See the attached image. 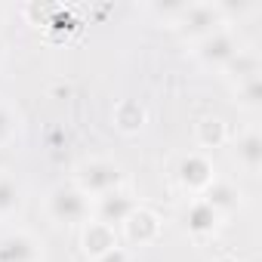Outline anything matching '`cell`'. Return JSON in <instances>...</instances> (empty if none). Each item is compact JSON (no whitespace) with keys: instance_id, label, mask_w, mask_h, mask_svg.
<instances>
[{"instance_id":"cell-2","label":"cell","mask_w":262,"mask_h":262,"mask_svg":"<svg viewBox=\"0 0 262 262\" xmlns=\"http://www.w3.org/2000/svg\"><path fill=\"white\" fill-rule=\"evenodd\" d=\"M120 182H123V173H120L117 164H111V161H86L77 170V182L74 185L86 198H102V194L120 188Z\"/></svg>"},{"instance_id":"cell-1","label":"cell","mask_w":262,"mask_h":262,"mask_svg":"<svg viewBox=\"0 0 262 262\" xmlns=\"http://www.w3.org/2000/svg\"><path fill=\"white\" fill-rule=\"evenodd\" d=\"M47 213L62 222V225H71V222H90V213H93V204L90 198L77 188V185H56L47 198Z\"/></svg>"},{"instance_id":"cell-7","label":"cell","mask_w":262,"mask_h":262,"mask_svg":"<svg viewBox=\"0 0 262 262\" xmlns=\"http://www.w3.org/2000/svg\"><path fill=\"white\" fill-rule=\"evenodd\" d=\"M40 244L28 231H7L0 237V262H37Z\"/></svg>"},{"instance_id":"cell-16","label":"cell","mask_w":262,"mask_h":262,"mask_svg":"<svg viewBox=\"0 0 262 262\" xmlns=\"http://www.w3.org/2000/svg\"><path fill=\"white\" fill-rule=\"evenodd\" d=\"M16 129H19V117H16V111L0 99V145H7L13 136H16Z\"/></svg>"},{"instance_id":"cell-19","label":"cell","mask_w":262,"mask_h":262,"mask_svg":"<svg viewBox=\"0 0 262 262\" xmlns=\"http://www.w3.org/2000/svg\"><path fill=\"white\" fill-rule=\"evenodd\" d=\"M4 56H7V47H4V40H0V62H4Z\"/></svg>"},{"instance_id":"cell-11","label":"cell","mask_w":262,"mask_h":262,"mask_svg":"<svg viewBox=\"0 0 262 262\" xmlns=\"http://www.w3.org/2000/svg\"><path fill=\"white\" fill-rule=\"evenodd\" d=\"M204 201L219 213V216H225V213H231L234 207H241V191L231 185V182H222V179H216L207 191H204Z\"/></svg>"},{"instance_id":"cell-13","label":"cell","mask_w":262,"mask_h":262,"mask_svg":"<svg viewBox=\"0 0 262 262\" xmlns=\"http://www.w3.org/2000/svg\"><path fill=\"white\" fill-rule=\"evenodd\" d=\"M22 207V185L16 176L10 173H0V219L13 216Z\"/></svg>"},{"instance_id":"cell-3","label":"cell","mask_w":262,"mask_h":262,"mask_svg":"<svg viewBox=\"0 0 262 262\" xmlns=\"http://www.w3.org/2000/svg\"><path fill=\"white\" fill-rule=\"evenodd\" d=\"M237 53H241V43L228 28H216V31L198 37V43H194V56L210 68H225Z\"/></svg>"},{"instance_id":"cell-15","label":"cell","mask_w":262,"mask_h":262,"mask_svg":"<svg viewBox=\"0 0 262 262\" xmlns=\"http://www.w3.org/2000/svg\"><path fill=\"white\" fill-rule=\"evenodd\" d=\"M194 136H198V142L204 148H216V145L225 142V123L219 117H204L198 123V129H194Z\"/></svg>"},{"instance_id":"cell-10","label":"cell","mask_w":262,"mask_h":262,"mask_svg":"<svg viewBox=\"0 0 262 262\" xmlns=\"http://www.w3.org/2000/svg\"><path fill=\"white\" fill-rule=\"evenodd\" d=\"M219 213L204 201V198H198V201H191L188 204V210H185V228L191 231V234H213L216 231V225H219Z\"/></svg>"},{"instance_id":"cell-20","label":"cell","mask_w":262,"mask_h":262,"mask_svg":"<svg viewBox=\"0 0 262 262\" xmlns=\"http://www.w3.org/2000/svg\"><path fill=\"white\" fill-rule=\"evenodd\" d=\"M219 262H237V259H219Z\"/></svg>"},{"instance_id":"cell-6","label":"cell","mask_w":262,"mask_h":262,"mask_svg":"<svg viewBox=\"0 0 262 262\" xmlns=\"http://www.w3.org/2000/svg\"><path fill=\"white\" fill-rule=\"evenodd\" d=\"M139 204L129 198L126 191H120V188H114V191H108V194H102V198H96V222H105V225H123V219L133 213Z\"/></svg>"},{"instance_id":"cell-14","label":"cell","mask_w":262,"mask_h":262,"mask_svg":"<svg viewBox=\"0 0 262 262\" xmlns=\"http://www.w3.org/2000/svg\"><path fill=\"white\" fill-rule=\"evenodd\" d=\"M114 123H117V129H123V133H136V129H142V123H145V108L139 105V102H120L117 108H114Z\"/></svg>"},{"instance_id":"cell-9","label":"cell","mask_w":262,"mask_h":262,"mask_svg":"<svg viewBox=\"0 0 262 262\" xmlns=\"http://www.w3.org/2000/svg\"><path fill=\"white\" fill-rule=\"evenodd\" d=\"M80 241H83L86 256H93V259H99L102 253H108V250L117 247V234H114V228L105 225V222H96V219L83 222V237H80Z\"/></svg>"},{"instance_id":"cell-12","label":"cell","mask_w":262,"mask_h":262,"mask_svg":"<svg viewBox=\"0 0 262 262\" xmlns=\"http://www.w3.org/2000/svg\"><path fill=\"white\" fill-rule=\"evenodd\" d=\"M234 155H237V164H241L244 170L256 173V170L262 167V136L256 133V129H247V133L237 139Z\"/></svg>"},{"instance_id":"cell-17","label":"cell","mask_w":262,"mask_h":262,"mask_svg":"<svg viewBox=\"0 0 262 262\" xmlns=\"http://www.w3.org/2000/svg\"><path fill=\"white\" fill-rule=\"evenodd\" d=\"M237 96L244 99L247 108H256V105H259V96H262V90H259V74L241 80V83H237Z\"/></svg>"},{"instance_id":"cell-4","label":"cell","mask_w":262,"mask_h":262,"mask_svg":"<svg viewBox=\"0 0 262 262\" xmlns=\"http://www.w3.org/2000/svg\"><path fill=\"white\" fill-rule=\"evenodd\" d=\"M120 228H123V234H126V241H129V244L145 247V244H155V241H158V234H161V219H158L151 210L136 207L133 213L123 219V225H120Z\"/></svg>"},{"instance_id":"cell-8","label":"cell","mask_w":262,"mask_h":262,"mask_svg":"<svg viewBox=\"0 0 262 262\" xmlns=\"http://www.w3.org/2000/svg\"><path fill=\"white\" fill-rule=\"evenodd\" d=\"M179 16H182V25L191 28V31L198 28L201 37L210 34V31H216V28H222V10L213 7V4H191V7H182Z\"/></svg>"},{"instance_id":"cell-5","label":"cell","mask_w":262,"mask_h":262,"mask_svg":"<svg viewBox=\"0 0 262 262\" xmlns=\"http://www.w3.org/2000/svg\"><path fill=\"white\" fill-rule=\"evenodd\" d=\"M176 173H179V182L188 191H201V194L216 182V170H213V164L204 155H185L179 161V170Z\"/></svg>"},{"instance_id":"cell-18","label":"cell","mask_w":262,"mask_h":262,"mask_svg":"<svg viewBox=\"0 0 262 262\" xmlns=\"http://www.w3.org/2000/svg\"><path fill=\"white\" fill-rule=\"evenodd\" d=\"M93 262H133V259H129V253L117 244L114 250H108V253H102L99 259H93Z\"/></svg>"}]
</instances>
